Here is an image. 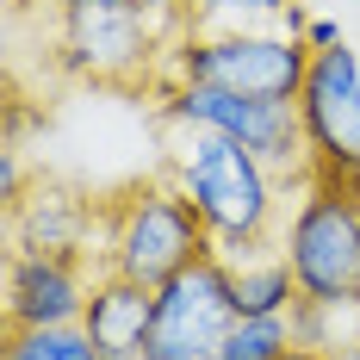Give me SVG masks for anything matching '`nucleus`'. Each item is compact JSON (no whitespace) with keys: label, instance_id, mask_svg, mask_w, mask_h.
I'll use <instances>...</instances> for the list:
<instances>
[{"label":"nucleus","instance_id":"obj_19","mask_svg":"<svg viewBox=\"0 0 360 360\" xmlns=\"http://www.w3.org/2000/svg\"><path fill=\"white\" fill-rule=\"evenodd\" d=\"M304 44H311V50H335V44H348V37H342L335 19H311V25H304Z\"/></svg>","mask_w":360,"mask_h":360},{"label":"nucleus","instance_id":"obj_6","mask_svg":"<svg viewBox=\"0 0 360 360\" xmlns=\"http://www.w3.org/2000/svg\"><path fill=\"white\" fill-rule=\"evenodd\" d=\"M155 100L168 124H199V131H224L243 149H255L286 186H304V131H298V100H249V94H224V87H199V81H155Z\"/></svg>","mask_w":360,"mask_h":360},{"label":"nucleus","instance_id":"obj_17","mask_svg":"<svg viewBox=\"0 0 360 360\" xmlns=\"http://www.w3.org/2000/svg\"><path fill=\"white\" fill-rule=\"evenodd\" d=\"M25 193H32V186H25V162H19V149L6 143L0 149V199H6V212H13Z\"/></svg>","mask_w":360,"mask_h":360},{"label":"nucleus","instance_id":"obj_4","mask_svg":"<svg viewBox=\"0 0 360 360\" xmlns=\"http://www.w3.org/2000/svg\"><path fill=\"white\" fill-rule=\"evenodd\" d=\"M311 44L280 25H236V32H180L168 44L162 81H199L249 100H298L311 75Z\"/></svg>","mask_w":360,"mask_h":360},{"label":"nucleus","instance_id":"obj_8","mask_svg":"<svg viewBox=\"0 0 360 360\" xmlns=\"http://www.w3.org/2000/svg\"><path fill=\"white\" fill-rule=\"evenodd\" d=\"M236 317H243L236 311V267L224 255H205L155 286L143 360H217Z\"/></svg>","mask_w":360,"mask_h":360},{"label":"nucleus","instance_id":"obj_11","mask_svg":"<svg viewBox=\"0 0 360 360\" xmlns=\"http://www.w3.org/2000/svg\"><path fill=\"white\" fill-rule=\"evenodd\" d=\"M149 317H155V286L124 280V274H112V267L94 274V292H87L81 329L94 335V348H100L106 360H143Z\"/></svg>","mask_w":360,"mask_h":360},{"label":"nucleus","instance_id":"obj_15","mask_svg":"<svg viewBox=\"0 0 360 360\" xmlns=\"http://www.w3.org/2000/svg\"><path fill=\"white\" fill-rule=\"evenodd\" d=\"M298 0H186L180 32H236V25H286Z\"/></svg>","mask_w":360,"mask_h":360},{"label":"nucleus","instance_id":"obj_5","mask_svg":"<svg viewBox=\"0 0 360 360\" xmlns=\"http://www.w3.org/2000/svg\"><path fill=\"white\" fill-rule=\"evenodd\" d=\"M298 298H360V193L304 180L280 224Z\"/></svg>","mask_w":360,"mask_h":360},{"label":"nucleus","instance_id":"obj_14","mask_svg":"<svg viewBox=\"0 0 360 360\" xmlns=\"http://www.w3.org/2000/svg\"><path fill=\"white\" fill-rule=\"evenodd\" d=\"M0 360H106V354L94 348V335L81 323H50V329H13L6 323Z\"/></svg>","mask_w":360,"mask_h":360},{"label":"nucleus","instance_id":"obj_9","mask_svg":"<svg viewBox=\"0 0 360 360\" xmlns=\"http://www.w3.org/2000/svg\"><path fill=\"white\" fill-rule=\"evenodd\" d=\"M100 261L94 255H56V249H6V323L13 329H50L81 323Z\"/></svg>","mask_w":360,"mask_h":360},{"label":"nucleus","instance_id":"obj_13","mask_svg":"<svg viewBox=\"0 0 360 360\" xmlns=\"http://www.w3.org/2000/svg\"><path fill=\"white\" fill-rule=\"evenodd\" d=\"M236 267V311L243 317H292V304H298V280H292L286 255L261 249V255H243V261H230Z\"/></svg>","mask_w":360,"mask_h":360},{"label":"nucleus","instance_id":"obj_10","mask_svg":"<svg viewBox=\"0 0 360 360\" xmlns=\"http://www.w3.org/2000/svg\"><path fill=\"white\" fill-rule=\"evenodd\" d=\"M100 224H106V205L81 199L69 186L37 180L6 212V243L13 249H56V255H94L100 261Z\"/></svg>","mask_w":360,"mask_h":360},{"label":"nucleus","instance_id":"obj_20","mask_svg":"<svg viewBox=\"0 0 360 360\" xmlns=\"http://www.w3.org/2000/svg\"><path fill=\"white\" fill-rule=\"evenodd\" d=\"M280 360H323V354H317V348H298V342H292V348H286Z\"/></svg>","mask_w":360,"mask_h":360},{"label":"nucleus","instance_id":"obj_16","mask_svg":"<svg viewBox=\"0 0 360 360\" xmlns=\"http://www.w3.org/2000/svg\"><path fill=\"white\" fill-rule=\"evenodd\" d=\"M292 348V317H236L217 360H280Z\"/></svg>","mask_w":360,"mask_h":360},{"label":"nucleus","instance_id":"obj_2","mask_svg":"<svg viewBox=\"0 0 360 360\" xmlns=\"http://www.w3.org/2000/svg\"><path fill=\"white\" fill-rule=\"evenodd\" d=\"M205 255H217L212 230H205V217L193 212V199L168 174L137 180V186L106 199L100 267L124 274V280H143V286H162V280H174L180 267H193Z\"/></svg>","mask_w":360,"mask_h":360},{"label":"nucleus","instance_id":"obj_1","mask_svg":"<svg viewBox=\"0 0 360 360\" xmlns=\"http://www.w3.org/2000/svg\"><path fill=\"white\" fill-rule=\"evenodd\" d=\"M168 180L193 199V212L205 217L212 243L224 261H243V255H261L280 224H286V199L292 186L255 149H243L224 131H199V124H168Z\"/></svg>","mask_w":360,"mask_h":360},{"label":"nucleus","instance_id":"obj_12","mask_svg":"<svg viewBox=\"0 0 360 360\" xmlns=\"http://www.w3.org/2000/svg\"><path fill=\"white\" fill-rule=\"evenodd\" d=\"M292 342L317 348L323 360H360V298H298Z\"/></svg>","mask_w":360,"mask_h":360},{"label":"nucleus","instance_id":"obj_18","mask_svg":"<svg viewBox=\"0 0 360 360\" xmlns=\"http://www.w3.org/2000/svg\"><path fill=\"white\" fill-rule=\"evenodd\" d=\"M137 6H143L168 37H180V25H186V0H137Z\"/></svg>","mask_w":360,"mask_h":360},{"label":"nucleus","instance_id":"obj_3","mask_svg":"<svg viewBox=\"0 0 360 360\" xmlns=\"http://www.w3.org/2000/svg\"><path fill=\"white\" fill-rule=\"evenodd\" d=\"M174 37L137 0H56V69L100 87H155Z\"/></svg>","mask_w":360,"mask_h":360},{"label":"nucleus","instance_id":"obj_7","mask_svg":"<svg viewBox=\"0 0 360 360\" xmlns=\"http://www.w3.org/2000/svg\"><path fill=\"white\" fill-rule=\"evenodd\" d=\"M298 131L311 180L360 193V56L348 44L311 56V75L298 87Z\"/></svg>","mask_w":360,"mask_h":360}]
</instances>
